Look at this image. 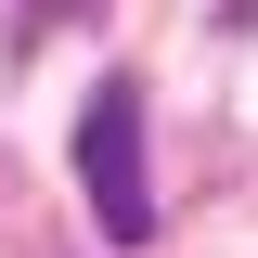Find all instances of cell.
<instances>
[{"label": "cell", "mask_w": 258, "mask_h": 258, "mask_svg": "<svg viewBox=\"0 0 258 258\" xmlns=\"http://www.w3.org/2000/svg\"><path fill=\"white\" fill-rule=\"evenodd\" d=\"M220 26H258V0H232V13H220Z\"/></svg>", "instance_id": "3957f363"}, {"label": "cell", "mask_w": 258, "mask_h": 258, "mask_svg": "<svg viewBox=\"0 0 258 258\" xmlns=\"http://www.w3.org/2000/svg\"><path fill=\"white\" fill-rule=\"evenodd\" d=\"M78 181H91V220L116 245L155 232V181H142V78H103L78 103Z\"/></svg>", "instance_id": "6da1fadb"}, {"label": "cell", "mask_w": 258, "mask_h": 258, "mask_svg": "<svg viewBox=\"0 0 258 258\" xmlns=\"http://www.w3.org/2000/svg\"><path fill=\"white\" fill-rule=\"evenodd\" d=\"M52 26H103V0H26V13H13V39H26V52H39Z\"/></svg>", "instance_id": "7a4b0ae2"}]
</instances>
